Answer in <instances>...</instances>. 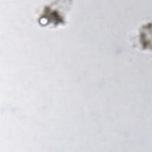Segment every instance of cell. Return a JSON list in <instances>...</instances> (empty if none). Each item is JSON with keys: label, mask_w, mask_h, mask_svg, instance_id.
<instances>
[{"label": "cell", "mask_w": 152, "mask_h": 152, "mask_svg": "<svg viewBox=\"0 0 152 152\" xmlns=\"http://www.w3.org/2000/svg\"><path fill=\"white\" fill-rule=\"evenodd\" d=\"M71 3V1H55L43 5L37 14L38 23L42 26L52 28L64 25Z\"/></svg>", "instance_id": "6da1fadb"}]
</instances>
